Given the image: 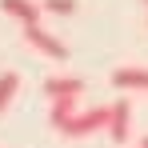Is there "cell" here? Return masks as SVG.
Segmentation results:
<instances>
[{
    "label": "cell",
    "instance_id": "1",
    "mask_svg": "<svg viewBox=\"0 0 148 148\" xmlns=\"http://www.w3.org/2000/svg\"><path fill=\"white\" fill-rule=\"evenodd\" d=\"M52 128H56L60 136H72V140L76 136H92V132H100V128L108 132V108H84V112L76 108L72 116H64V120L52 124Z\"/></svg>",
    "mask_w": 148,
    "mask_h": 148
},
{
    "label": "cell",
    "instance_id": "2",
    "mask_svg": "<svg viewBox=\"0 0 148 148\" xmlns=\"http://www.w3.org/2000/svg\"><path fill=\"white\" fill-rule=\"evenodd\" d=\"M24 44L36 48L40 56H48V60H68V44L56 32H48L44 24H24Z\"/></svg>",
    "mask_w": 148,
    "mask_h": 148
},
{
    "label": "cell",
    "instance_id": "3",
    "mask_svg": "<svg viewBox=\"0 0 148 148\" xmlns=\"http://www.w3.org/2000/svg\"><path fill=\"white\" fill-rule=\"evenodd\" d=\"M128 132H132V104H128V96H120L108 104V136L116 144H128Z\"/></svg>",
    "mask_w": 148,
    "mask_h": 148
},
{
    "label": "cell",
    "instance_id": "4",
    "mask_svg": "<svg viewBox=\"0 0 148 148\" xmlns=\"http://www.w3.org/2000/svg\"><path fill=\"white\" fill-rule=\"evenodd\" d=\"M112 88H120V92H148V68H136V64L116 68L112 72Z\"/></svg>",
    "mask_w": 148,
    "mask_h": 148
},
{
    "label": "cell",
    "instance_id": "5",
    "mask_svg": "<svg viewBox=\"0 0 148 148\" xmlns=\"http://www.w3.org/2000/svg\"><path fill=\"white\" fill-rule=\"evenodd\" d=\"M0 12H8L12 20H20V24H40V4L36 0H0Z\"/></svg>",
    "mask_w": 148,
    "mask_h": 148
},
{
    "label": "cell",
    "instance_id": "6",
    "mask_svg": "<svg viewBox=\"0 0 148 148\" xmlns=\"http://www.w3.org/2000/svg\"><path fill=\"white\" fill-rule=\"evenodd\" d=\"M80 92H84V80H80V76H48V80H44V96L48 100L80 96Z\"/></svg>",
    "mask_w": 148,
    "mask_h": 148
},
{
    "label": "cell",
    "instance_id": "7",
    "mask_svg": "<svg viewBox=\"0 0 148 148\" xmlns=\"http://www.w3.org/2000/svg\"><path fill=\"white\" fill-rule=\"evenodd\" d=\"M20 92V76L16 72H0V112H8L12 96Z\"/></svg>",
    "mask_w": 148,
    "mask_h": 148
},
{
    "label": "cell",
    "instance_id": "8",
    "mask_svg": "<svg viewBox=\"0 0 148 148\" xmlns=\"http://www.w3.org/2000/svg\"><path fill=\"white\" fill-rule=\"evenodd\" d=\"M44 12H56V16H72L76 12V0H40Z\"/></svg>",
    "mask_w": 148,
    "mask_h": 148
},
{
    "label": "cell",
    "instance_id": "9",
    "mask_svg": "<svg viewBox=\"0 0 148 148\" xmlns=\"http://www.w3.org/2000/svg\"><path fill=\"white\" fill-rule=\"evenodd\" d=\"M140 148H148V136H144V140H140Z\"/></svg>",
    "mask_w": 148,
    "mask_h": 148
},
{
    "label": "cell",
    "instance_id": "10",
    "mask_svg": "<svg viewBox=\"0 0 148 148\" xmlns=\"http://www.w3.org/2000/svg\"><path fill=\"white\" fill-rule=\"evenodd\" d=\"M144 4H148V0H144Z\"/></svg>",
    "mask_w": 148,
    "mask_h": 148
}]
</instances>
